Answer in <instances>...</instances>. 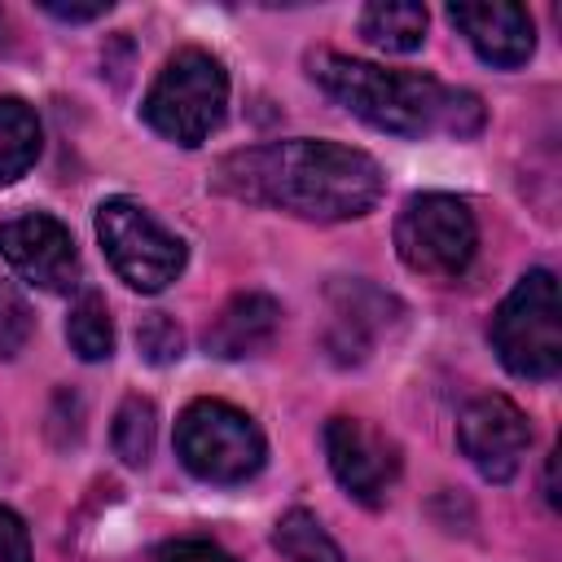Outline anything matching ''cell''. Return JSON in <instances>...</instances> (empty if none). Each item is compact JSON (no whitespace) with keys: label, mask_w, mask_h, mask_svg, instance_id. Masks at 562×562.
Wrapping results in <instances>:
<instances>
[{"label":"cell","mask_w":562,"mask_h":562,"mask_svg":"<svg viewBox=\"0 0 562 562\" xmlns=\"http://www.w3.org/2000/svg\"><path fill=\"white\" fill-rule=\"evenodd\" d=\"M211 189L246 206L285 211L316 224H342L378 206L386 176L382 162L356 145L294 136L224 154L211 167Z\"/></svg>","instance_id":"6da1fadb"},{"label":"cell","mask_w":562,"mask_h":562,"mask_svg":"<svg viewBox=\"0 0 562 562\" xmlns=\"http://www.w3.org/2000/svg\"><path fill=\"white\" fill-rule=\"evenodd\" d=\"M307 75L312 83L338 101L347 114H356L360 123L391 132V136H457L470 140L483 132L487 110L483 97L470 88H452L435 75L422 70H386L378 61H360L334 48H316L307 53Z\"/></svg>","instance_id":"7a4b0ae2"},{"label":"cell","mask_w":562,"mask_h":562,"mask_svg":"<svg viewBox=\"0 0 562 562\" xmlns=\"http://www.w3.org/2000/svg\"><path fill=\"white\" fill-rule=\"evenodd\" d=\"M228 110V70L215 53L206 48H176L162 70L154 75L145 101H140V119L171 145L198 149Z\"/></svg>","instance_id":"3957f363"},{"label":"cell","mask_w":562,"mask_h":562,"mask_svg":"<svg viewBox=\"0 0 562 562\" xmlns=\"http://www.w3.org/2000/svg\"><path fill=\"white\" fill-rule=\"evenodd\" d=\"M176 457L202 483H246L263 470L268 443L250 413L224 400H193L176 422Z\"/></svg>","instance_id":"277c9868"},{"label":"cell","mask_w":562,"mask_h":562,"mask_svg":"<svg viewBox=\"0 0 562 562\" xmlns=\"http://www.w3.org/2000/svg\"><path fill=\"white\" fill-rule=\"evenodd\" d=\"M492 347L514 378L549 382L562 369V325H558V281L549 268H531L501 299L492 316Z\"/></svg>","instance_id":"5b68a950"},{"label":"cell","mask_w":562,"mask_h":562,"mask_svg":"<svg viewBox=\"0 0 562 562\" xmlns=\"http://www.w3.org/2000/svg\"><path fill=\"white\" fill-rule=\"evenodd\" d=\"M395 255L404 268L452 281L470 268L479 246V224L465 198L457 193H413L395 215Z\"/></svg>","instance_id":"8992f818"},{"label":"cell","mask_w":562,"mask_h":562,"mask_svg":"<svg viewBox=\"0 0 562 562\" xmlns=\"http://www.w3.org/2000/svg\"><path fill=\"white\" fill-rule=\"evenodd\" d=\"M97 241L119 281L140 294H158L184 272V241L136 198H105L97 206Z\"/></svg>","instance_id":"52a82bcc"},{"label":"cell","mask_w":562,"mask_h":562,"mask_svg":"<svg viewBox=\"0 0 562 562\" xmlns=\"http://www.w3.org/2000/svg\"><path fill=\"white\" fill-rule=\"evenodd\" d=\"M321 443H325V461H329L338 487L351 501L378 509L391 496V487L400 479L395 439H386L382 430H373L360 417H329L321 430Z\"/></svg>","instance_id":"ba28073f"},{"label":"cell","mask_w":562,"mask_h":562,"mask_svg":"<svg viewBox=\"0 0 562 562\" xmlns=\"http://www.w3.org/2000/svg\"><path fill=\"white\" fill-rule=\"evenodd\" d=\"M329 321H325V351L334 364H364L382 334H391L404 316L400 299L378 290L364 277H338L325 290Z\"/></svg>","instance_id":"9c48e42d"},{"label":"cell","mask_w":562,"mask_h":562,"mask_svg":"<svg viewBox=\"0 0 562 562\" xmlns=\"http://www.w3.org/2000/svg\"><path fill=\"white\" fill-rule=\"evenodd\" d=\"M0 255L4 263L48 294H66L79 285V250L70 228L48 211H26L0 224Z\"/></svg>","instance_id":"30bf717a"},{"label":"cell","mask_w":562,"mask_h":562,"mask_svg":"<svg viewBox=\"0 0 562 562\" xmlns=\"http://www.w3.org/2000/svg\"><path fill=\"white\" fill-rule=\"evenodd\" d=\"M457 443L487 483H509L531 448V426L509 395H479L461 408Z\"/></svg>","instance_id":"8fae6325"},{"label":"cell","mask_w":562,"mask_h":562,"mask_svg":"<svg viewBox=\"0 0 562 562\" xmlns=\"http://www.w3.org/2000/svg\"><path fill=\"white\" fill-rule=\"evenodd\" d=\"M448 18L496 70H514L536 53V22L522 4H452Z\"/></svg>","instance_id":"7c38bea8"},{"label":"cell","mask_w":562,"mask_h":562,"mask_svg":"<svg viewBox=\"0 0 562 562\" xmlns=\"http://www.w3.org/2000/svg\"><path fill=\"white\" fill-rule=\"evenodd\" d=\"M281 325V303L263 290H246V294H233L220 316L206 325V351L220 356V360H241V356H255L272 342Z\"/></svg>","instance_id":"4fadbf2b"},{"label":"cell","mask_w":562,"mask_h":562,"mask_svg":"<svg viewBox=\"0 0 562 562\" xmlns=\"http://www.w3.org/2000/svg\"><path fill=\"white\" fill-rule=\"evenodd\" d=\"M426 9L422 4H408V0H378V4H364L356 26L360 35L382 48V53H413L422 48L426 40Z\"/></svg>","instance_id":"5bb4252c"},{"label":"cell","mask_w":562,"mask_h":562,"mask_svg":"<svg viewBox=\"0 0 562 562\" xmlns=\"http://www.w3.org/2000/svg\"><path fill=\"white\" fill-rule=\"evenodd\" d=\"M40 145H44L40 114L18 97H0V184L26 176L40 158Z\"/></svg>","instance_id":"9a60e30c"},{"label":"cell","mask_w":562,"mask_h":562,"mask_svg":"<svg viewBox=\"0 0 562 562\" xmlns=\"http://www.w3.org/2000/svg\"><path fill=\"white\" fill-rule=\"evenodd\" d=\"M272 544L285 562H347L338 540L325 531V522L312 509H285L272 527Z\"/></svg>","instance_id":"2e32d148"},{"label":"cell","mask_w":562,"mask_h":562,"mask_svg":"<svg viewBox=\"0 0 562 562\" xmlns=\"http://www.w3.org/2000/svg\"><path fill=\"white\" fill-rule=\"evenodd\" d=\"M66 342L79 360L97 364V360H110L114 356V321H110V307L101 294H79L70 303V316H66Z\"/></svg>","instance_id":"e0dca14e"},{"label":"cell","mask_w":562,"mask_h":562,"mask_svg":"<svg viewBox=\"0 0 562 562\" xmlns=\"http://www.w3.org/2000/svg\"><path fill=\"white\" fill-rule=\"evenodd\" d=\"M154 439H158V413L145 395H127L114 413V426H110V443H114V457L132 470H140L149 457H154Z\"/></svg>","instance_id":"ac0fdd59"},{"label":"cell","mask_w":562,"mask_h":562,"mask_svg":"<svg viewBox=\"0 0 562 562\" xmlns=\"http://www.w3.org/2000/svg\"><path fill=\"white\" fill-rule=\"evenodd\" d=\"M136 351L145 364L162 369V364H176L184 356V329L167 316V312H145L140 325H136Z\"/></svg>","instance_id":"d6986e66"},{"label":"cell","mask_w":562,"mask_h":562,"mask_svg":"<svg viewBox=\"0 0 562 562\" xmlns=\"http://www.w3.org/2000/svg\"><path fill=\"white\" fill-rule=\"evenodd\" d=\"M35 334V316L13 281H0V360H13Z\"/></svg>","instance_id":"ffe728a7"},{"label":"cell","mask_w":562,"mask_h":562,"mask_svg":"<svg viewBox=\"0 0 562 562\" xmlns=\"http://www.w3.org/2000/svg\"><path fill=\"white\" fill-rule=\"evenodd\" d=\"M154 562H237L228 549H220L215 540H202V536H180V540H167Z\"/></svg>","instance_id":"44dd1931"},{"label":"cell","mask_w":562,"mask_h":562,"mask_svg":"<svg viewBox=\"0 0 562 562\" xmlns=\"http://www.w3.org/2000/svg\"><path fill=\"white\" fill-rule=\"evenodd\" d=\"M0 562H31V536H26V522L0 505Z\"/></svg>","instance_id":"7402d4cb"},{"label":"cell","mask_w":562,"mask_h":562,"mask_svg":"<svg viewBox=\"0 0 562 562\" xmlns=\"http://www.w3.org/2000/svg\"><path fill=\"white\" fill-rule=\"evenodd\" d=\"M44 9L53 18H61V22H92V18L110 13V0H101V4H57V0H44Z\"/></svg>","instance_id":"603a6c76"}]
</instances>
